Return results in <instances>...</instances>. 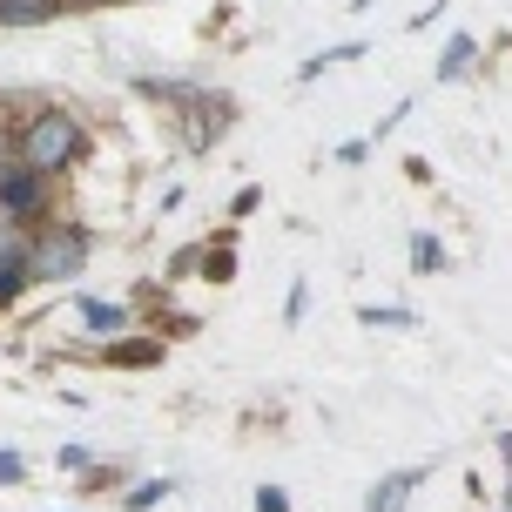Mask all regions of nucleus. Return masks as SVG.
<instances>
[{
	"instance_id": "6e6552de",
	"label": "nucleus",
	"mask_w": 512,
	"mask_h": 512,
	"mask_svg": "<svg viewBox=\"0 0 512 512\" xmlns=\"http://www.w3.org/2000/svg\"><path fill=\"white\" fill-rule=\"evenodd\" d=\"M162 358V344H142V337H115L108 344V364H155Z\"/></svg>"
},
{
	"instance_id": "20e7f679",
	"label": "nucleus",
	"mask_w": 512,
	"mask_h": 512,
	"mask_svg": "<svg viewBox=\"0 0 512 512\" xmlns=\"http://www.w3.org/2000/svg\"><path fill=\"white\" fill-rule=\"evenodd\" d=\"M418 486H425V472H418V465H405V472H384L378 486L364 492V512H405V499H411Z\"/></svg>"
},
{
	"instance_id": "9b49d317",
	"label": "nucleus",
	"mask_w": 512,
	"mask_h": 512,
	"mask_svg": "<svg viewBox=\"0 0 512 512\" xmlns=\"http://www.w3.org/2000/svg\"><path fill=\"white\" fill-rule=\"evenodd\" d=\"M364 324H378V331H405L411 310H398V304H371V310H364Z\"/></svg>"
},
{
	"instance_id": "f03ea898",
	"label": "nucleus",
	"mask_w": 512,
	"mask_h": 512,
	"mask_svg": "<svg viewBox=\"0 0 512 512\" xmlns=\"http://www.w3.org/2000/svg\"><path fill=\"white\" fill-rule=\"evenodd\" d=\"M81 263H88V236L68 230V223H54V230L27 236V277H41V283H68Z\"/></svg>"
},
{
	"instance_id": "423d86ee",
	"label": "nucleus",
	"mask_w": 512,
	"mask_h": 512,
	"mask_svg": "<svg viewBox=\"0 0 512 512\" xmlns=\"http://www.w3.org/2000/svg\"><path fill=\"white\" fill-rule=\"evenodd\" d=\"M81 331L88 337H122V324H128V310L122 304H102V297H81Z\"/></svg>"
},
{
	"instance_id": "ddd939ff",
	"label": "nucleus",
	"mask_w": 512,
	"mask_h": 512,
	"mask_svg": "<svg viewBox=\"0 0 512 512\" xmlns=\"http://www.w3.org/2000/svg\"><path fill=\"white\" fill-rule=\"evenodd\" d=\"M411 256H418V270H445V256H438V236H418V243H411Z\"/></svg>"
},
{
	"instance_id": "4468645a",
	"label": "nucleus",
	"mask_w": 512,
	"mask_h": 512,
	"mask_svg": "<svg viewBox=\"0 0 512 512\" xmlns=\"http://www.w3.org/2000/svg\"><path fill=\"white\" fill-rule=\"evenodd\" d=\"M27 472H21V452H0V486H21Z\"/></svg>"
},
{
	"instance_id": "1a4fd4ad",
	"label": "nucleus",
	"mask_w": 512,
	"mask_h": 512,
	"mask_svg": "<svg viewBox=\"0 0 512 512\" xmlns=\"http://www.w3.org/2000/svg\"><path fill=\"white\" fill-rule=\"evenodd\" d=\"M472 54H479V48H472V34H459V41L445 48V61H438V81H459L465 68H472Z\"/></svg>"
},
{
	"instance_id": "f257e3e1",
	"label": "nucleus",
	"mask_w": 512,
	"mask_h": 512,
	"mask_svg": "<svg viewBox=\"0 0 512 512\" xmlns=\"http://www.w3.org/2000/svg\"><path fill=\"white\" fill-rule=\"evenodd\" d=\"M81 149H88V135H81V122L68 115V108H41V115L21 128V162H27V169H41V176L81 162Z\"/></svg>"
},
{
	"instance_id": "f3484780",
	"label": "nucleus",
	"mask_w": 512,
	"mask_h": 512,
	"mask_svg": "<svg viewBox=\"0 0 512 512\" xmlns=\"http://www.w3.org/2000/svg\"><path fill=\"white\" fill-rule=\"evenodd\" d=\"M68 7H108V0H68Z\"/></svg>"
},
{
	"instance_id": "9d476101",
	"label": "nucleus",
	"mask_w": 512,
	"mask_h": 512,
	"mask_svg": "<svg viewBox=\"0 0 512 512\" xmlns=\"http://www.w3.org/2000/svg\"><path fill=\"white\" fill-rule=\"evenodd\" d=\"M223 122H230V102H216V108H209V115H203V108H196V115H189V135H196V142H209V135H216V128H223Z\"/></svg>"
},
{
	"instance_id": "dca6fc26",
	"label": "nucleus",
	"mask_w": 512,
	"mask_h": 512,
	"mask_svg": "<svg viewBox=\"0 0 512 512\" xmlns=\"http://www.w3.org/2000/svg\"><path fill=\"white\" fill-rule=\"evenodd\" d=\"M499 452H506V465H512V432H506V438H499Z\"/></svg>"
},
{
	"instance_id": "2eb2a0df",
	"label": "nucleus",
	"mask_w": 512,
	"mask_h": 512,
	"mask_svg": "<svg viewBox=\"0 0 512 512\" xmlns=\"http://www.w3.org/2000/svg\"><path fill=\"white\" fill-rule=\"evenodd\" d=\"M256 512H290V499H283L277 486H263V492H256Z\"/></svg>"
},
{
	"instance_id": "0eeeda50",
	"label": "nucleus",
	"mask_w": 512,
	"mask_h": 512,
	"mask_svg": "<svg viewBox=\"0 0 512 512\" xmlns=\"http://www.w3.org/2000/svg\"><path fill=\"white\" fill-rule=\"evenodd\" d=\"M68 0H0V27H41L54 21Z\"/></svg>"
},
{
	"instance_id": "39448f33",
	"label": "nucleus",
	"mask_w": 512,
	"mask_h": 512,
	"mask_svg": "<svg viewBox=\"0 0 512 512\" xmlns=\"http://www.w3.org/2000/svg\"><path fill=\"white\" fill-rule=\"evenodd\" d=\"M27 283V236L14 223H0V304Z\"/></svg>"
},
{
	"instance_id": "f8f14e48",
	"label": "nucleus",
	"mask_w": 512,
	"mask_h": 512,
	"mask_svg": "<svg viewBox=\"0 0 512 512\" xmlns=\"http://www.w3.org/2000/svg\"><path fill=\"white\" fill-rule=\"evenodd\" d=\"M169 499V486L162 479H149V486H128V512H149V506H162Z\"/></svg>"
},
{
	"instance_id": "7ed1b4c3",
	"label": "nucleus",
	"mask_w": 512,
	"mask_h": 512,
	"mask_svg": "<svg viewBox=\"0 0 512 512\" xmlns=\"http://www.w3.org/2000/svg\"><path fill=\"white\" fill-rule=\"evenodd\" d=\"M0 209L27 223V216L41 209V169H27V162H14V169L0 176Z\"/></svg>"
}]
</instances>
